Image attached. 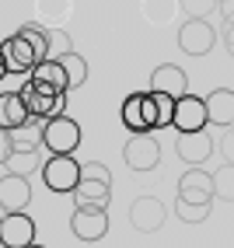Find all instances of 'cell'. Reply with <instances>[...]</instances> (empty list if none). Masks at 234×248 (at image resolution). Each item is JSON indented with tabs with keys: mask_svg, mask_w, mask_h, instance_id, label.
I'll use <instances>...</instances> for the list:
<instances>
[{
	"mask_svg": "<svg viewBox=\"0 0 234 248\" xmlns=\"http://www.w3.org/2000/svg\"><path fill=\"white\" fill-rule=\"evenodd\" d=\"M0 56H4V67L7 74H31V67L39 63L35 49L28 46V39L21 35V31H14V35H7L4 42H0Z\"/></svg>",
	"mask_w": 234,
	"mask_h": 248,
	"instance_id": "cell-9",
	"label": "cell"
},
{
	"mask_svg": "<svg viewBox=\"0 0 234 248\" xmlns=\"http://www.w3.org/2000/svg\"><path fill=\"white\" fill-rule=\"evenodd\" d=\"M42 147L53 154H74L80 147V123L70 115H60V119L42 123Z\"/></svg>",
	"mask_w": 234,
	"mask_h": 248,
	"instance_id": "cell-5",
	"label": "cell"
},
{
	"mask_svg": "<svg viewBox=\"0 0 234 248\" xmlns=\"http://www.w3.org/2000/svg\"><path fill=\"white\" fill-rule=\"evenodd\" d=\"M178 206L182 210H189V206H196V213H210V200H213V178L206 175V171H189L186 178H182V189H178Z\"/></svg>",
	"mask_w": 234,
	"mask_h": 248,
	"instance_id": "cell-6",
	"label": "cell"
},
{
	"mask_svg": "<svg viewBox=\"0 0 234 248\" xmlns=\"http://www.w3.org/2000/svg\"><path fill=\"white\" fill-rule=\"evenodd\" d=\"M31 203V186L25 175H0V206L4 213H25V206Z\"/></svg>",
	"mask_w": 234,
	"mask_h": 248,
	"instance_id": "cell-12",
	"label": "cell"
},
{
	"mask_svg": "<svg viewBox=\"0 0 234 248\" xmlns=\"http://www.w3.org/2000/svg\"><path fill=\"white\" fill-rule=\"evenodd\" d=\"M217 42V31L206 25V21H186L178 31V46H182V53H189V56H206L210 49Z\"/></svg>",
	"mask_w": 234,
	"mask_h": 248,
	"instance_id": "cell-13",
	"label": "cell"
},
{
	"mask_svg": "<svg viewBox=\"0 0 234 248\" xmlns=\"http://www.w3.org/2000/svg\"><path fill=\"white\" fill-rule=\"evenodd\" d=\"M31 248H46V245H39V241H35V245H31Z\"/></svg>",
	"mask_w": 234,
	"mask_h": 248,
	"instance_id": "cell-26",
	"label": "cell"
},
{
	"mask_svg": "<svg viewBox=\"0 0 234 248\" xmlns=\"http://www.w3.org/2000/svg\"><path fill=\"white\" fill-rule=\"evenodd\" d=\"M70 53V35L66 31H49V56H63Z\"/></svg>",
	"mask_w": 234,
	"mask_h": 248,
	"instance_id": "cell-23",
	"label": "cell"
},
{
	"mask_svg": "<svg viewBox=\"0 0 234 248\" xmlns=\"http://www.w3.org/2000/svg\"><path fill=\"white\" fill-rule=\"evenodd\" d=\"M150 91L157 94H168V98H186L189 94V77L182 67H175V63H164V67H157L154 74H150Z\"/></svg>",
	"mask_w": 234,
	"mask_h": 248,
	"instance_id": "cell-14",
	"label": "cell"
},
{
	"mask_svg": "<svg viewBox=\"0 0 234 248\" xmlns=\"http://www.w3.org/2000/svg\"><path fill=\"white\" fill-rule=\"evenodd\" d=\"M129 220L137 231H157L164 224V203L154 196H140L137 203L129 206Z\"/></svg>",
	"mask_w": 234,
	"mask_h": 248,
	"instance_id": "cell-15",
	"label": "cell"
},
{
	"mask_svg": "<svg viewBox=\"0 0 234 248\" xmlns=\"http://www.w3.org/2000/svg\"><path fill=\"white\" fill-rule=\"evenodd\" d=\"M35 245V220L25 213H4L0 217V248H31Z\"/></svg>",
	"mask_w": 234,
	"mask_h": 248,
	"instance_id": "cell-7",
	"label": "cell"
},
{
	"mask_svg": "<svg viewBox=\"0 0 234 248\" xmlns=\"http://www.w3.org/2000/svg\"><path fill=\"white\" fill-rule=\"evenodd\" d=\"M28 80H35V84H49V88H56V91H70L66 88V74H63V67H60V60H42V63H35L31 67V74H28Z\"/></svg>",
	"mask_w": 234,
	"mask_h": 248,
	"instance_id": "cell-19",
	"label": "cell"
},
{
	"mask_svg": "<svg viewBox=\"0 0 234 248\" xmlns=\"http://www.w3.org/2000/svg\"><path fill=\"white\" fill-rule=\"evenodd\" d=\"M70 231L80 241H102L109 234V210H91V206H77L70 217Z\"/></svg>",
	"mask_w": 234,
	"mask_h": 248,
	"instance_id": "cell-10",
	"label": "cell"
},
{
	"mask_svg": "<svg viewBox=\"0 0 234 248\" xmlns=\"http://www.w3.org/2000/svg\"><path fill=\"white\" fill-rule=\"evenodd\" d=\"M119 119L129 129V137L137 133H154L157 129V102L150 91H137V94H126V102L119 108Z\"/></svg>",
	"mask_w": 234,
	"mask_h": 248,
	"instance_id": "cell-3",
	"label": "cell"
},
{
	"mask_svg": "<svg viewBox=\"0 0 234 248\" xmlns=\"http://www.w3.org/2000/svg\"><path fill=\"white\" fill-rule=\"evenodd\" d=\"M18 94H21L28 115L39 119V123H49V119L66 115V91H56L49 84H35V80H25V84L18 88Z\"/></svg>",
	"mask_w": 234,
	"mask_h": 248,
	"instance_id": "cell-2",
	"label": "cell"
},
{
	"mask_svg": "<svg viewBox=\"0 0 234 248\" xmlns=\"http://www.w3.org/2000/svg\"><path fill=\"white\" fill-rule=\"evenodd\" d=\"M18 31L28 39V46L35 49L39 63H42V60H49V28H42V25H21Z\"/></svg>",
	"mask_w": 234,
	"mask_h": 248,
	"instance_id": "cell-21",
	"label": "cell"
},
{
	"mask_svg": "<svg viewBox=\"0 0 234 248\" xmlns=\"http://www.w3.org/2000/svg\"><path fill=\"white\" fill-rule=\"evenodd\" d=\"M150 94H154V102H157V129H168L175 123V98L157 94V91H150Z\"/></svg>",
	"mask_w": 234,
	"mask_h": 248,
	"instance_id": "cell-22",
	"label": "cell"
},
{
	"mask_svg": "<svg viewBox=\"0 0 234 248\" xmlns=\"http://www.w3.org/2000/svg\"><path fill=\"white\" fill-rule=\"evenodd\" d=\"M175 151H178V157L186 164H196V168H199V164L213 154V140L206 137V129H203V133H178Z\"/></svg>",
	"mask_w": 234,
	"mask_h": 248,
	"instance_id": "cell-16",
	"label": "cell"
},
{
	"mask_svg": "<svg viewBox=\"0 0 234 248\" xmlns=\"http://www.w3.org/2000/svg\"><path fill=\"white\" fill-rule=\"evenodd\" d=\"M123 157H126V164L133 171H154L161 164V147H157V140L150 133H137V137L126 140Z\"/></svg>",
	"mask_w": 234,
	"mask_h": 248,
	"instance_id": "cell-8",
	"label": "cell"
},
{
	"mask_svg": "<svg viewBox=\"0 0 234 248\" xmlns=\"http://www.w3.org/2000/svg\"><path fill=\"white\" fill-rule=\"evenodd\" d=\"M227 46H231V53H234V28H231V35H227Z\"/></svg>",
	"mask_w": 234,
	"mask_h": 248,
	"instance_id": "cell-25",
	"label": "cell"
},
{
	"mask_svg": "<svg viewBox=\"0 0 234 248\" xmlns=\"http://www.w3.org/2000/svg\"><path fill=\"white\" fill-rule=\"evenodd\" d=\"M53 60H60V67H63V74H66V88H84V80H88V60L80 56V53H63V56H53Z\"/></svg>",
	"mask_w": 234,
	"mask_h": 248,
	"instance_id": "cell-20",
	"label": "cell"
},
{
	"mask_svg": "<svg viewBox=\"0 0 234 248\" xmlns=\"http://www.w3.org/2000/svg\"><path fill=\"white\" fill-rule=\"evenodd\" d=\"M31 119L25 102H21V94L18 91H4L0 94V133H11V129H18Z\"/></svg>",
	"mask_w": 234,
	"mask_h": 248,
	"instance_id": "cell-18",
	"label": "cell"
},
{
	"mask_svg": "<svg viewBox=\"0 0 234 248\" xmlns=\"http://www.w3.org/2000/svg\"><path fill=\"white\" fill-rule=\"evenodd\" d=\"M109 200H112V175L105 164H84L80 168V182L74 189V203L77 206H91V210H109Z\"/></svg>",
	"mask_w": 234,
	"mask_h": 248,
	"instance_id": "cell-1",
	"label": "cell"
},
{
	"mask_svg": "<svg viewBox=\"0 0 234 248\" xmlns=\"http://www.w3.org/2000/svg\"><path fill=\"white\" fill-rule=\"evenodd\" d=\"M42 182L49 192H63V196H74L77 182H80V164L74 154H53L42 164Z\"/></svg>",
	"mask_w": 234,
	"mask_h": 248,
	"instance_id": "cell-4",
	"label": "cell"
},
{
	"mask_svg": "<svg viewBox=\"0 0 234 248\" xmlns=\"http://www.w3.org/2000/svg\"><path fill=\"white\" fill-rule=\"evenodd\" d=\"M203 102H206V119L213 126H220V129H231L234 126V91L217 88L210 98H203Z\"/></svg>",
	"mask_w": 234,
	"mask_h": 248,
	"instance_id": "cell-17",
	"label": "cell"
},
{
	"mask_svg": "<svg viewBox=\"0 0 234 248\" xmlns=\"http://www.w3.org/2000/svg\"><path fill=\"white\" fill-rule=\"evenodd\" d=\"M178 133H203V129L210 126L206 119V102L196 94H186L175 102V123H172Z\"/></svg>",
	"mask_w": 234,
	"mask_h": 248,
	"instance_id": "cell-11",
	"label": "cell"
},
{
	"mask_svg": "<svg viewBox=\"0 0 234 248\" xmlns=\"http://www.w3.org/2000/svg\"><path fill=\"white\" fill-rule=\"evenodd\" d=\"M7 77V67H4V56H0V80H4Z\"/></svg>",
	"mask_w": 234,
	"mask_h": 248,
	"instance_id": "cell-24",
	"label": "cell"
}]
</instances>
